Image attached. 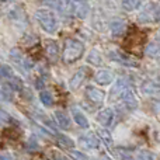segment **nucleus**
Wrapping results in <instances>:
<instances>
[{"instance_id": "1", "label": "nucleus", "mask_w": 160, "mask_h": 160, "mask_svg": "<svg viewBox=\"0 0 160 160\" xmlns=\"http://www.w3.org/2000/svg\"><path fill=\"white\" fill-rule=\"evenodd\" d=\"M83 53H84V45L82 41L75 38H69L65 41L63 53H62V59H63L65 63H75L76 61L82 58Z\"/></svg>"}, {"instance_id": "2", "label": "nucleus", "mask_w": 160, "mask_h": 160, "mask_svg": "<svg viewBox=\"0 0 160 160\" xmlns=\"http://www.w3.org/2000/svg\"><path fill=\"white\" fill-rule=\"evenodd\" d=\"M35 20L38 21V24L41 25L42 30H45L47 32L53 34L58 28V20L56 16L52 11L47 10V8H39L35 11Z\"/></svg>"}, {"instance_id": "3", "label": "nucleus", "mask_w": 160, "mask_h": 160, "mask_svg": "<svg viewBox=\"0 0 160 160\" xmlns=\"http://www.w3.org/2000/svg\"><path fill=\"white\" fill-rule=\"evenodd\" d=\"M88 75H90V70H88V68H80L78 72L75 73V75L72 76V79H70L69 82V88L70 90H76V88H79L80 86L83 84V83L86 82V79L88 78Z\"/></svg>"}, {"instance_id": "4", "label": "nucleus", "mask_w": 160, "mask_h": 160, "mask_svg": "<svg viewBox=\"0 0 160 160\" xmlns=\"http://www.w3.org/2000/svg\"><path fill=\"white\" fill-rule=\"evenodd\" d=\"M108 58L114 62H119V63L125 65V66H138V63L133 59H131L129 56L124 55V53L118 52V51H110L108 52Z\"/></svg>"}, {"instance_id": "5", "label": "nucleus", "mask_w": 160, "mask_h": 160, "mask_svg": "<svg viewBox=\"0 0 160 160\" xmlns=\"http://www.w3.org/2000/svg\"><path fill=\"white\" fill-rule=\"evenodd\" d=\"M86 97H87L90 101L98 104V102L104 101L105 94H104V91H101L100 88H96V87H93V86H88V87L86 88Z\"/></svg>"}, {"instance_id": "6", "label": "nucleus", "mask_w": 160, "mask_h": 160, "mask_svg": "<svg viewBox=\"0 0 160 160\" xmlns=\"http://www.w3.org/2000/svg\"><path fill=\"white\" fill-rule=\"evenodd\" d=\"M10 58L13 59L16 63H18L21 68H24V69H31V68L34 66V63L30 61L28 58H25V56H22V53H20L17 49H13L10 52Z\"/></svg>"}, {"instance_id": "7", "label": "nucleus", "mask_w": 160, "mask_h": 160, "mask_svg": "<svg viewBox=\"0 0 160 160\" xmlns=\"http://www.w3.org/2000/svg\"><path fill=\"white\" fill-rule=\"evenodd\" d=\"M45 53H47L48 59L51 62H56L58 61V56H59V48L58 44L55 41H47L45 42Z\"/></svg>"}, {"instance_id": "8", "label": "nucleus", "mask_w": 160, "mask_h": 160, "mask_svg": "<svg viewBox=\"0 0 160 160\" xmlns=\"http://www.w3.org/2000/svg\"><path fill=\"white\" fill-rule=\"evenodd\" d=\"M128 91V86L124 80H118L115 83V86L112 87L111 90V100H118V98H122L124 94Z\"/></svg>"}, {"instance_id": "9", "label": "nucleus", "mask_w": 160, "mask_h": 160, "mask_svg": "<svg viewBox=\"0 0 160 160\" xmlns=\"http://www.w3.org/2000/svg\"><path fill=\"white\" fill-rule=\"evenodd\" d=\"M112 79H114V75L110 72V70H107V69L98 70V72L96 73V76H94V80H96L98 84H101V86L110 84V83L112 82Z\"/></svg>"}, {"instance_id": "10", "label": "nucleus", "mask_w": 160, "mask_h": 160, "mask_svg": "<svg viewBox=\"0 0 160 160\" xmlns=\"http://www.w3.org/2000/svg\"><path fill=\"white\" fill-rule=\"evenodd\" d=\"M112 119H114V112L111 108H104V110L100 111L98 115H97V121L101 125H104V127H108V125L112 122Z\"/></svg>"}, {"instance_id": "11", "label": "nucleus", "mask_w": 160, "mask_h": 160, "mask_svg": "<svg viewBox=\"0 0 160 160\" xmlns=\"http://www.w3.org/2000/svg\"><path fill=\"white\" fill-rule=\"evenodd\" d=\"M55 121L62 129H69L70 128V118L68 117V114L65 111H61V110L55 111Z\"/></svg>"}, {"instance_id": "12", "label": "nucleus", "mask_w": 160, "mask_h": 160, "mask_svg": "<svg viewBox=\"0 0 160 160\" xmlns=\"http://www.w3.org/2000/svg\"><path fill=\"white\" fill-rule=\"evenodd\" d=\"M79 142L83 145V146L88 148V149H96L98 146V139L96 138L94 133H86V135L80 136Z\"/></svg>"}, {"instance_id": "13", "label": "nucleus", "mask_w": 160, "mask_h": 160, "mask_svg": "<svg viewBox=\"0 0 160 160\" xmlns=\"http://www.w3.org/2000/svg\"><path fill=\"white\" fill-rule=\"evenodd\" d=\"M72 115H73V119L75 122L82 128H88V121L86 118V115L82 112V110L78 107H72Z\"/></svg>"}, {"instance_id": "14", "label": "nucleus", "mask_w": 160, "mask_h": 160, "mask_svg": "<svg viewBox=\"0 0 160 160\" xmlns=\"http://www.w3.org/2000/svg\"><path fill=\"white\" fill-rule=\"evenodd\" d=\"M122 101H124L125 107H127L129 111H133V110H136V108H138V100H136L135 94H133L131 90H128L127 93L124 94Z\"/></svg>"}, {"instance_id": "15", "label": "nucleus", "mask_w": 160, "mask_h": 160, "mask_svg": "<svg viewBox=\"0 0 160 160\" xmlns=\"http://www.w3.org/2000/svg\"><path fill=\"white\" fill-rule=\"evenodd\" d=\"M73 10H75L76 17H79V18H86V16H87V13H88L87 2H84V0H76Z\"/></svg>"}, {"instance_id": "16", "label": "nucleus", "mask_w": 160, "mask_h": 160, "mask_svg": "<svg viewBox=\"0 0 160 160\" xmlns=\"http://www.w3.org/2000/svg\"><path fill=\"white\" fill-rule=\"evenodd\" d=\"M142 91L146 94H158L160 93V86L158 83L152 82V80H146V82H143V84H142Z\"/></svg>"}, {"instance_id": "17", "label": "nucleus", "mask_w": 160, "mask_h": 160, "mask_svg": "<svg viewBox=\"0 0 160 160\" xmlns=\"http://www.w3.org/2000/svg\"><path fill=\"white\" fill-rule=\"evenodd\" d=\"M87 62L90 65H93V66H101L102 65V58H101V55H100L98 51L91 49L90 53H88V56H87Z\"/></svg>"}, {"instance_id": "18", "label": "nucleus", "mask_w": 160, "mask_h": 160, "mask_svg": "<svg viewBox=\"0 0 160 160\" xmlns=\"http://www.w3.org/2000/svg\"><path fill=\"white\" fill-rule=\"evenodd\" d=\"M124 30H125V24L124 21L121 20H115V21L111 22V34L114 37H119L124 34Z\"/></svg>"}, {"instance_id": "19", "label": "nucleus", "mask_w": 160, "mask_h": 160, "mask_svg": "<svg viewBox=\"0 0 160 160\" xmlns=\"http://www.w3.org/2000/svg\"><path fill=\"white\" fill-rule=\"evenodd\" d=\"M146 55L152 58H160V44L159 42H152L146 47Z\"/></svg>"}, {"instance_id": "20", "label": "nucleus", "mask_w": 160, "mask_h": 160, "mask_svg": "<svg viewBox=\"0 0 160 160\" xmlns=\"http://www.w3.org/2000/svg\"><path fill=\"white\" fill-rule=\"evenodd\" d=\"M39 100H41V102L45 107H52L53 105V97L48 90H42L39 93Z\"/></svg>"}, {"instance_id": "21", "label": "nucleus", "mask_w": 160, "mask_h": 160, "mask_svg": "<svg viewBox=\"0 0 160 160\" xmlns=\"http://www.w3.org/2000/svg\"><path fill=\"white\" fill-rule=\"evenodd\" d=\"M141 6V0H122V8L125 11H133Z\"/></svg>"}, {"instance_id": "22", "label": "nucleus", "mask_w": 160, "mask_h": 160, "mask_svg": "<svg viewBox=\"0 0 160 160\" xmlns=\"http://www.w3.org/2000/svg\"><path fill=\"white\" fill-rule=\"evenodd\" d=\"M114 152H115V156L119 160H133L132 152H129L127 149H115Z\"/></svg>"}, {"instance_id": "23", "label": "nucleus", "mask_w": 160, "mask_h": 160, "mask_svg": "<svg viewBox=\"0 0 160 160\" xmlns=\"http://www.w3.org/2000/svg\"><path fill=\"white\" fill-rule=\"evenodd\" d=\"M8 86H10L11 90H17V91H20L22 87H24L22 82H21V80H20L18 78H17V76H14L13 79L8 80Z\"/></svg>"}, {"instance_id": "24", "label": "nucleus", "mask_w": 160, "mask_h": 160, "mask_svg": "<svg viewBox=\"0 0 160 160\" xmlns=\"http://www.w3.org/2000/svg\"><path fill=\"white\" fill-rule=\"evenodd\" d=\"M100 136H101V141L104 142V143L107 145L108 148H110L111 143H112V138H111V133L108 132L107 129H101V131H100Z\"/></svg>"}, {"instance_id": "25", "label": "nucleus", "mask_w": 160, "mask_h": 160, "mask_svg": "<svg viewBox=\"0 0 160 160\" xmlns=\"http://www.w3.org/2000/svg\"><path fill=\"white\" fill-rule=\"evenodd\" d=\"M58 141H59V143L65 148H73V145H75V142L70 138H68L66 135H58Z\"/></svg>"}, {"instance_id": "26", "label": "nucleus", "mask_w": 160, "mask_h": 160, "mask_svg": "<svg viewBox=\"0 0 160 160\" xmlns=\"http://www.w3.org/2000/svg\"><path fill=\"white\" fill-rule=\"evenodd\" d=\"M2 98L4 101H8V100L13 98V91H11V88L7 84H3L2 87Z\"/></svg>"}, {"instance_id": "27", "label": "nucleus", "mask_w": 160, "mask_h": 160, "mask_svg": "<svg viewBox=\"0 0 160 160\" xmlns=\"http://www.w3.org/2000/svg\"><path fill=\"white\" fill-rule=\"evenodd\" d=\"M2 76L4 79H7V80H10V79H13L14 78V73H13V70H11V68L10 66H7V65H3L2 66Z\"/></svg>"}, {"instance_id": "28", "label": "nucleus", "mask_w": 160, "mask_h": 160, "mask_svg": "<svg viewBox=\"0 0 160 160\" xmlns=\"http://www.w3.org/2000/svg\"><path fill=\"white\" fill-rule=\"evenodd\" d=\"M42 3H44L45 6H48V7L62 10V3H61V0H42Z\"/></svg>"}, {"instance_id": "29", "label": "nucleus", "mask_w": 160, "mask_h": 160, "mask_svg": "<svg viewBox=\"0 0 160 160\" xmlns=\"http://www.w3.org/2000/svg\"><path fill=\"white\" fill-rule=\"evenodd\" d=\"M70 156H72L75 160H87L86 155H83V153L79 152V150H72V152H70Z\"/></svg>"}, {"instance_id": "30", "label": "nucleus", "mask_w": 160, "mask_h": 160, "mask_svg": "<svg viewBox=\"0 0 160 160\" xmlns=\"http://www.w3.org/2000/svg\"><path fill=\"white\" fill-rule=\"evenodd\" d=\"M51 159L52 160H68L63 155H61L59 152H52L51 153Z\"/></svg>"}, {"instance_id": "31", "label": "nucleus", "mask_w": 160, "mask_h": 160, "mask_svg": "<svg viewBox=\"0 0 160 160\" xmlns=\"http://www.w3.org/2000/svg\"><path fill=\"white\" fill-rule=\"evenodd\" d=\"M27 148H28L30 150H38V143H37L35 141H32V139H31V141L28 142Z\"/></svg>"}, {"instance_id": "32", "label": "nucleus", "mask_w": 160, "mask_h": 160, "mask_svg": "<svg viewBox=\"0 0 160 160\" xmlns=\"http://www.w3.org/2000/svg\"><path fill=\"white\" fill-rule=\"evenodd\" d=\"M0 160H11V158H8L7 155H3L2 158H0Z\"/></svg>"}, {"instance_id": "33", "label": "nucleus", "mask_w": 160, "mask_h": 160, "mask_svg": "<svg viewBox=\"0 0 160 160\" xmlns=\"http://www.w3.org/2000/svg\"><path fill=\"white\" fill-rule=\"evenodd\" d=\"M156 18H158V20H159V21H160V8H159V10H158V13H156Z\"/></svg>"}, {"instance_id": "34", "label": "nucleus", "mask_w": 160, "mask_h": 160, "mask_svg": "<svg viewBox=\"0 0 160 160\" xmlns=\"http://www.w3.org/2000/svg\"><path fill=\"white\" fill-rule=\"evenodd\" d=\"M3 3H7V2H11V0H2Z\"/></svg>"}, {"instance_id": "35", "label": "nucleus", "mask_w": 160, "mask_h": 160, "mask_svg": "<svg viewBox=\"0 0 160 160\" xmlns=\"http://www.w3.org/2000/svg\"><path fill=\"white\" fill-rule=\"evenodd\" d=\"M70 2H72V0H66V3H70Z\"/></svg>"}, {"instance_id": "36", "label": "nucleus", "mask_w": 160, "mask_h": 160, "mask_svg": "<svg viewBox=\"0 0 160 160\" xmlns=\"http://www.w3.org/2000/svg\"><path fill=\"white\" fill-rule=\"evenodd\" d=\"M84 2H87V0H84Z\"/></svg>"}, {"instance_id": "37", "label": "nucleus", "mask_w": 160, "mask_h": 160, "mask_svg": "<svg viewBox=\"0 0 160 160\" xmlns=\"http://www.w3.org/2000/svg\"><path fill=\"white\" fill-rule=\"evenodd\" d=\"M159 38H160V35H159Z\"/></svg>"}, {"instance_id": "38", "label": "nucleus", "mask_w": 160, "mask_h": 160, "mask_svg": "<svg viewBox=\"0 0 160 160\" xmlns=\"http://www.w3.org/2000/svg\"><path fill=\"white\" fill-rule=\"evenodd\" d=\"M105 160H107V159H105Z\"/></svg>"}]
</instances>
